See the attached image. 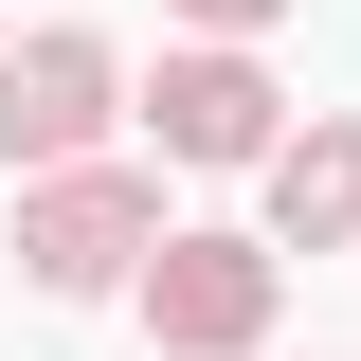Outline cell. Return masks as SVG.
Masks as SVG:
<instances>
[{
    "instance_id": "obj_1",
    "label": "cell",
    "mask_w": 361,
    "mask_h": 361,
    "mask_svg": "<svg viewBox=\"0 0 361 361\" xmlns=\"http://www.w3.org/2000/svg\"><path fill=\"white\" fill-rule=\"evenodd\" d=\"M145 253H163V180H145V163H54L37 199H18V271H37L54 307L145 289Z\"/></svg>"
},
{
    "instance_id": "obj_2",
    "label": "cell",
    "mask_w": 361,
    "mask_h": 361,
    "mask_svg": "<svg viewBox=\"0 0 361 361\" xmlns=\"http://www.w3.org/2000/svg\"><path fill=\"white\" fill-rule=\"evenodd\" d=\"M271 307H289V253L271 235H163L145 253V343L163 361H253Z\"/></svg>"
},
{
    "instance_id": "obj_3",
    "label": "cell",
    "mask_w": 361,
    "mask_h": 361,
    "mask_svg": "<svg viewBox=\"0 0 361 361\" xmlns=\"http://www.w3.org/2000/svg\"><path fill=\"white\" fill-rule=\"evenodd\" d=\"M109 109H127V73H109V37H18L0 54V163L54 180V163H109Z\"/></svg>"
},
{
    "instance_id": "obj_4",
    "label": "cell",
    "mask_w": 361,
    "mask_h": 361,
    "mask_svg": "<svg viewBox=\"0 0 361 361\" xmlns=\"http://www.w3.org/2000/svg\"><path fill=\"white\" fill-rule=\"evenodd\" d=\"M271 109H289V90L253 73V54L235 37H199V54H163V90H145V127H163V163H271Z\"/></svg>"
},
{
    "instance_id": "obj_5",
    "label": "cell",
    "mask_w": 361,
    "mask_h": 361,
    "mask_svg": "<svg viewBox=\"0 0 361 361\" xmlns=\"http://www.w3.org/2000/svg\"><path fill=\"white\" fill-rule=\"evenodd\" d=\"M271 253H361V109L271 145Z\"/></svg>"
},
{
    "instance_id": "obj_6",
    "label": "cell",
    "mask_w": 361,
    "mask_h": 361,
    "mask_svg": "<svg viewBox=\"0 0 361 361\" xmlns=\"http://www.w3.org/2000/svg\"><path fill=\"white\" fill-rule=\"evenodd\" d=\"M180 18H199V37H271L289 0H180Z\"/></svg>"
},
{
    "instance_id": "obj_7",
    "label": "cell",
    "mask_w": 361,
    "mask_h": 361,
    "mask_svg": "<svg viewBox=\"0 0 361 361\" xmlns=\"http://www.w3.org/2000/svg\"><path fill=\"white\" fill-rule=\"evenodd\" d=\"M145 361H163V343H145Z\"/></svg>"
}]
</instances>
